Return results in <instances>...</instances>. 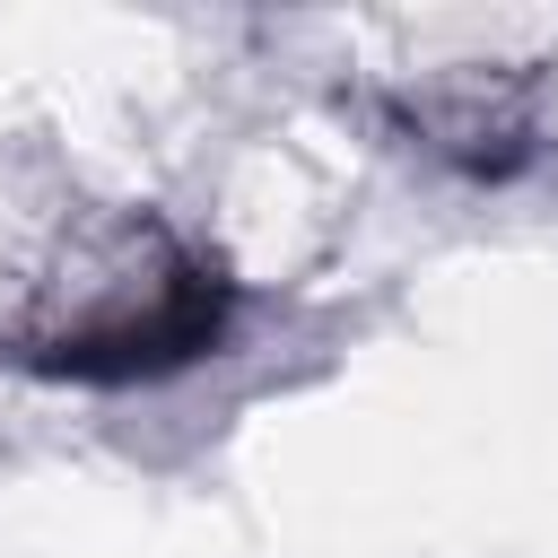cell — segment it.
I'll list each match as a JSON object with an SVG mask.
<instances>
[{
	"mask_svg": "<svg viewBox=\"0 0 558 558\" xmlns=\"http://www.w3.org/2000/svg\"><path fill=\"white\" fill-rule=\"evenodd\" d=\"M235 279L166 209L87 201L78 183L0 253V366L44 384H157L218 357Z\"/></svg>",
	"mask_w": 558,
	"mask_h": 558,
	"instance_id": "6da1fadb",
	"label": "cell"
},
{
	"mask_svg": "<svg viewBox=\"0 0 558 558\" xmlns=\"http://www.w3.org/2000/svg\"><path fill=\"white\" fill-rule=\"evenodd\" d=\"M375 113L462 174H514L541 148V70H401L375 87Z\"/></svg>",
	"mask_w": 558,
	"mask_h": 558,
	"instance_id": "7a4b0ae2",
	"label": "cell"
}]
</instances>
